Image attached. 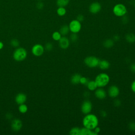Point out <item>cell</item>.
<instances>
[{
    "label": "cell",
    "mask_w": 135,
    "mask_h": 135,
    "mask_svg": "<svg viewBox=\"0 0 135 135\" xmlns=\"http://www.w3.org/2000/svg\"><path fill=\"white\" fill-rule=\"evenodd\" d=\"M82 124L84 127L90 130H93L98 126L99 119L96 115L89 113L85 115L82 119Z\"/></svg>",
    "instance_id": "obj_1"
},
{
    "label": "cell",
    "mask_w": 135,
    "mask_h": 135,
    "mask_svg": "<svg viewBox=\"0 0 135 135\" xmlns=\"http://www.w3.org/2000/svg\"><path fill=\"white\" fill-rule=\"evenodd\" d=\"M94 81L98 87L103 88L109 84L110 82V76L105 73H101L96 76Z\"/></svg>",
    "instance_id": "obj_2"
},
{
    "label": "cell",
    "mask_w": 135,
    "mask_h": 135,
    "mask_svg": "<svg viewBox=\"0 0 135 135\" xmlns=\"http://www.w3.org/2000/svg\"><path fill=\"white\" fill-rule=\"evenodd\" d=\"M27 55V51L24 48L18 47L14 51L13 56L15 61H22L26 59Z\"/></svg>",
    "instance_id": "obj_3"
},
{
    "label": "cell",
    "mask_w": 135,
    "mask_h": 135,
    "mask_svg": "<svg viewBox=\"0 0 135 135\" xmlns=\"http://www.w3.org/2000/svg\"><path fill=\"white\" fill-rule=\"evenodd\" d=\"M99 61V59L94 56H87L84 60V64L90 68H94L98 66Z\"/></svg>",
    "instance_id": "obj_4"
},
{
    "label": "cell",
    "mask_w": 135,
    "mask_h": 135,
    "mask_svg": "<svg viewBox=\"0 0 135 135\" xmlns=\"http://www.w3.org/2000/svg\"><path fill=\"white\" fill-rule=\"evenodd\" d=\"M127 8L126 6L121 4L115 5L113 8V12L115 15L119 17H122L127 13Z\"/></svg>",
    "instance_id": "obj_5"
},
{
    "label": "cell",
    "mask_w": 135,
    "mask_h": 135,
    "mask_svg": "<svg viewBox=\"0 0 135 135\" xmlns=\"http://www.w3.org/2000/svg\"><path fill=\"white\" fill-rule=\"evenodd\" d=\"M69 27L70 32L74 33H78L81 29V24L78 20H73L69 23Z\"/></svg>",
    "instance_id": "obj_6"
},
{
    "label": "cell",
    "mask_w": 135,
    "mask_h": 135,
    "mask_svg": "<svg viewBox=\"0 0 135 135\" xmlns=\"http://www.w3.org/2000/svg\"><path fill=\"white\" fill-rule=\"evenodd\" d=\"M92 109V104L89 100H84L81 106V111L84 114L91 113Z\"/></svg>",
    "instance_id": "obj_7"
},
{
    "label": "cell",
    "mask_w": 135,
    "mask_h": 135,
    "mask_svg": "<svg viewBox=\"0 0 135 135\" xmlns=\"http://www.w3.org/2000/svg\"><path fill=\"white\" fill-rule=\"evenodd\" d=\"M44 52V47L43 45L40 44L34 45L32 48V54L36 56H41Z\"/></svg>",
    "instance_id": "obj_8"
},
{
    "label": "cell",
    "mask_w": 135,
    "mask_h": 135,
    "mask_svg": "<svg viewBox=\"0 0 135 135\" xmlns=\"http://www.w3.org/2000/svg\"><path fill=\"white\" fill-rule=\"evenodd\" d=\"M108 94L110 98H116L120 94V89L115 85H111L108 88Z\"/></svg>",
    "instance_id": "obj_9"
},
{
    "label": "cell",
    "mask_w": 135,
    "mask_h": 135,
    "mask_svg": "<svg viewBox=\"0 0 135 135\" xmlns=\"http://www.w3.org/2000/svg\"><path fill=\"white\" fill-rule=\"evenodd\" d=\"M94 95L97 99L100 100H103L106 98L107 93L105 90L103 89L102 88L98 87L94 91Z\"/></svg>",
    "instance_id": "obj_10"
},
{
    "label": "cell",
    "mask_w": 135,
    "mask_h": 135,
    "mask_svg": "<svg viewBox=\"0 0 135 135\" xmlns=\"http://www.w3.org/2000/svg\"><path fill=\"white\" fill-rule=\"evenodd\" d=\"M70 41L69 38L65 37V36H62L60 40L59 41V46L62 49H68L70 46Z\"/></svg>",
    "instance_id": "obj_11"
},
{
    "label": "cell",
    "mask_w": 135,
    "mask_h": 135,
    "mask_svg": "<svg viewBox=\"0 0 135 135\" xmlns=\"http://www.w3.org/2000/svg\"><path fill=\"white\" fill-rule=\"evenodd\" d=\"M11 127L13 131H18L22 127V122L20 119H15L12 121Z\"/></svg>",
    "instance_id": "obj_12"
},
{
    "label": "cell",
    "mask_w": 135,
    "mask_h": 135,
    "mask_svg": "<svg viewBox=\"0 0 135 135\" xmlns=\"http://www.w3.org/2000/svg\"><path fill=\"white\" fill-rule=\"evenodd\" d=\"M101 8V6L100 3L98 2H93L90 5L89 11L91 13L97 14L100 11Z\"/></svg>",
    "instance_id": "obj_13"
},
{
    "label": "cell",
    "mask_w": 135,
    "mask_h": 135,
    "mask_svg": "<svg viewBox=\"0 0 135 135\" xmlns=\"http://www.w3.org/2000/svg\"><path fill=\"white\" fill-rule=\"evenodd\" d=\"M26 95L22 93L17 94L15 97V101L18 104H23L26 101Z\"/></svg>",
    "instance_id": "obj_14"
},
{
    "label": "cell",
    "mask_w": 135,
    "mask_h": 135,
    "mask_svg": "<svg viewBox=\"0 0 135 135\" xmlns=\"http://www.w3.org/2000/svg\"><path fill=\"white\" fill-rule=\"evenodd\" d=\"M110 66V62L106 60H100L99 63L98 65V66L99 67V68L103 70L108 69L109 68Z\"/></svg>",
    "instance_id": "obj_15"
},
{
    "label": "cell",
    "mask_w": 135,
    "mask_h": 135,
    "mask_svg": "<svg viewBox=\"0 0 135 135\" xmlns=\"http://www.w3.org/2000/svg\"><path fill=\"white\" fill-rule=\"evenodd\" d=\"M86 85V87L88 89V90L91 91H95L98 88V85L94 80L89 81Z\"/></svg>",
    "instance_id": "obj_16"
},
{
    "label": "cell",
    "mask_w": 135,
    "mask_h": 135,
    "mask_svg": "<svg viewBox=\"0 0 135 135\" xmlns=\"http://www.w3.org/2000/svg\"><path fill=\"white\" fill-rule=\"evenodd\" d=\"M80 135H98L96 133H95L93 130L89 129L83 127L81 128V132Z\"/></svg>",
    "instance_id": "obj_17"
},
{
    "label": "cell",
    "mask_w": 135,
    "mask_h": 135,
    "mask_svg": "<svg viewBox=\"0 0 135 135\" xmlns=\"http://www.w3.org/2000/svg\"><path fill=\"white\" fill-rule=\"evenodd\" d=\"M81 77V75L79 73H75L72 75L71 78V82L74 85L80 83V80Z\"/></svg>",
    "instance_id": "obj_18"
},
{
    "label": "cell",
    "mask_w": 135,
    "mask_h": 135,
    "mask_svg": "<svg viewBox=\"0 0 135 135\" xmlns=\"http://www.w3.org/2000/svg\"><path fill=\"white\" fill-rule=\"evenodd\" d=\"M59 32L61 33V34L62 35V36H65V35H68L70 32V29H69V26L67 25H63L60 28Z\"/></svg>",
    "instance_id": "obj_19"
},
{
    "label": "cell",
    "mask_w": 135,
    "mask_h": 135,
    "mask_svg": "<svg viewBox=\"0 0 135 135\" xmlns=\"http://www.w3.org/2000/svg\"><path fill=\"white\" fill-rule=\"evenodd\" d=\"M113 45H114V41L112 39H107L103 43V46L107 49L112 47L113 46Z\"/></svg>",
    "instance_id": "obj_20"
},
{
    "label": "cell",
    "mask_w": 135,
    "mask_h": 135,
    "mask_svg": "<svg viewBox=\"0 0 135 135\" xmlns=\"http://www.w3.org/2000/svg\"><path fill=\"white\" fill-rule=\"evenodd\" d=\"M126 40L129 43L135 42V35L133 33H128L126 35Z\"/></svg>",
    "instance_id": "obj_21"
},
{
    "label": "cell",
    "mask_w": 135,
    "mask_h": 135,
    "mask_svg": "<svg viewBox=\"0 0 135 135\" xmlns=\"http://www.w3.org/2000/svg\"><path fill=\"white\" fill-rule=\"evenodd\" d=\"M81 132V128L74 127L71 129L69 131V134L70 135H80Z\"/></svg>",
    "instance_id": "obj_22"
},
{
    "label": "cell",
    "mask_w": 135,
    "mask_h": 135,
    "mask_svg": "<svg viewBox=\"0 0 135 135\" xmlns=\"http://www.w3.org/2000/svg\"><path fill=\"white\" fill-rule=\"evenodd\" d=\"M52 38L55 41H59L60 38L62 37V35L61 34V33H60V32L58 31H55L53 33L52 35Z\"/></svg>",
    "instance_id": "obj_23"
},
{
    "label": "cell",
    "mask_w": 135,
    "mask_h": 135,
    "mask_svg": "<svg viewBox=\"0 0 135 135\" xmlns=\"http://www.w3.org/2000/svg\"><path fill=\"white\" fill-rule=\"evenodd\" d=\"M69 3V0H57L56 4L59 7H65Z\"/></svg>",
    "instance_id": "obj_24"
},
{
    "label": "cell",
    "mask_w": 135,
    "mask_h": 135,
    "mask_svg": "<svg viewBox=\"0 0 135 135\" xmlns=\"http://www.w3.org/2000/svg\"><path fill=\"white\" fill-rule=\"evenodd\" d=\"M27 110H28V108L26 104H25L24 103L20 104L18 107V111H20V113H25L27 111Z\"/></svg>",
    "instance_id": "obj_25"
},
{
    "label": "cell",
    "mask_w": 135,
    "mask_h": 135,
    "mask_svg": "<svg viewBox=\"0 0 135 135\" xmlns=\"http://www.w3.org/2000/svg\"><path fill=\"white\" fill-rule=\"evenodd\" d=\"M66 13V9L64 7H59L57 9V14L60 16H64Z\"/></svg>",
    "instance_id": "obj_26"
},
{
    "label": "cell",
    "mask_w": 135,
    "mask_h": 135,
    "mask_svg": "<svg viewBox=\"0 0 135 135\" xmlns=\"http://www.w3.org/2000/svg\"><path fill=\"white\" fill-rule=\"evenodd\" d=\"M70 41H71L72 42H75L78 40V35H77V33H72V34L70 36Z\"/></svg>",
    "instance_id": "obj_27"
},
{
    "label": "cell",
    "mask_w": 135,
    "mask_h": 135,
    "mask_svg": "<svg viewBox=\"0 0 135 135\" xmlns=\"http://www.w3.org/2000/svg\"><path fill=\"white\" fill-rule=\"evenodd\" d=\"M11 45L13 47H18L20 45V42L17 39H13L11 41Z\"/></svg>",
    "instance_id": "obj_28"
},
{
    "label": "cell",
    "mask_w": 135,
    "mask_h": 135,
    "mask_svg": "<svg viewBox=\"0 0 135 135\" xmlns=\"http://www.w3.org/2000/svg\"><path fill=\"white\" fill-rule=\"evenodd\" d=\"M88 81H89V80L87 78H86L85 76H81L80 80V83L81 84H83V85H86Z\"/></svg>",
    "instance_id": "obj_29"
},
{
    "label": "cell",
    "mask_w": 135,
    "mask_h": 135,
    "mask_svg": "<svg viewBox=\"0 0 135 135\" xmlns=\"http://www.w3.org/2000/svg\"><path fill=\"white\" fill-rule=\"evenodd\" d=\"M129 129L131 131H135V122L134 121H131L129 122L128 124Z\"/></svg>",
    "instance_id": "obj_30"
},
{
    "label": "cell",
    "mask_w": 135,
    "mask_h": 135,
    "mask_svg": "<svg viewBox=\"0 0 135 135\" xmlns=\"http://www.w3.org/2000/svg\"><path fill=\"white\" fill-rule=\"evenodd\" d=\"M53 46L52 44L51 43H50V42L46 43V45H45V49H46L47 51H51V50L53 49Z\"/></svg>",
    "instance_id": "obj_31"
},
{
    "label": "cell",
    "mask_w": 135,
    "mask_h": 135,
    "mask_svg": "<svg viewBox=\"0 0 135 135\" xmlns=\"http://www.w3.org/2000/svg\"><path fill=\"white\" fill-rule=\"evenodd\" d=\"M113 104L115 107H119L121 105V101L119 99H115L114 101Z\"/></svg>",
    "instance_id": "obj_32"
},
{
    "label": "cell",
    "mask_w": 135,
    "mask_h": 135,
    "mask_svg": "<svg viewBox=\"0 0 135 135\" xmlns=\"http://www.w3.org/2000/svg\"><path fill=\"white\" fill-rule=\"evenodd\" d=\"M100 115L103 117V118H105L107 116V112L105 111V110H102L100 111Z\"/></svg>",
    "instance_id": "obj_33"
},
{
    "label": "cell",
    "mask_w": 135,
    "mask_h": 135,
    "mask_svg": "<svg viewBox=\"0 0 135 135\" xmlns=\"http://www.w3.org/2000/svg\"><path fill=\"white\" fill-rule=\"evenodd\" d=\"M43 6H44L43 3H42V2H41L37 3V4H36V7H37V8L38 9H41L43 8Z\"/></svg>",
    "instance_id": "obj_34"
},
{
    "label": "cell",
    "mask_w": 135,
    "mask_h": 135,
    "mask_svg": "<svg viewBox=\"0 0 135 135\" xmlns=\"http://www.w3.org/2000/svg\"><path fill=\"white\" fill-rule=\"evenodd\" d=\"M76 20H78L79 22H82V21H83V20H84V16L82 15H81V14H79V15H78V16H77V17H76Z\"/></svg>",
    "instance_id": "obj_35"
},
{
    "label": "cell",
    "mask_w": 135,
    "mask_h": 135,
    "mask_svg": "<svg viewBox=\"0 0 135 135\" xmlns=\"http://www.w3.org/2000/svg\"><path fill=\"white\" fill-rule=\"evenodd\" d=\"M130 69L131 72L135 73V63H132L130 66Z\"/></svg>",
    "instance_id": "obj_36"
},
{
    "label": "cell",
    "mask_w": 135,
    "mask_h": 135,
    "mask_svg": "<svg viewBox=\"0 0 135 135\" xmlns=\"http://www.w3.org/2000/svg\"><path fill=\"white\" fill-rule=\"evenodd\" d=\"M131 89L133 92L135 93V80H134L131 84Z\"/></svg>",
    "instance_id": "obj_37"
},
{
    "label": "cell",
    "mask_w": 135,
    "mask_h": 135,
    "mask_svg": "<svg viewBox=\"0 0 135 135\" xmlns=\"http://www.w3.org/2000/svg\"><path fill=\"white\" fill-rule=\"evenodd\" d=\"M93 130V131H94L95 133H96L98 134L100 132L101 129H100V128L99 127L97 126V127H96Z\"/></svg>",
    "instance_id": "obj_38"
},
{
    "label": "cell",
    "mask_w": 135,
    "mask_h": 135,
    "mask_svg": "<svg viewBox=\"0 0 135 135\" xmlns=\"http://www.w3.org/2000/svg\"><path fill=\"white\" fill-rule=\"evenodd\" d=\"M119 39H120L119 36L118 35H114V36H113L112 40H113L114 41H118V40H119Z\"/></svg>",
    "instance_id": "obj_39"
},
{
    "label": "cell",
    "mask_w": 135,
    "mask_h": 135,
    "mask_svg": "<svg viewBox=\"0 0 135 135\" xmlns=\"http://www.w3.org/2000/svg\"><path fill=\"white\" fill-rule=\"evenodd\" d=\"M3 47H4V44H3V43L2 42L0 41V50L2 49L3 48Z\"/></svg>",
    "instance_id": "obj_40"
},
{
    "label": "cell",
    "mask_w": 135,
    "mask_h": 135,
    "mask_svg": "<svg viewBox=\"0 0 135 135\" xmlns=\"http://www.w3.org/2000/svg\"><path fill=\"white\" fill-rule=\"evenodd\" d=\"M134 7H135V4H134Z\"/></svg>",
    "instance_id": "obj_41"
}]
</instances>
